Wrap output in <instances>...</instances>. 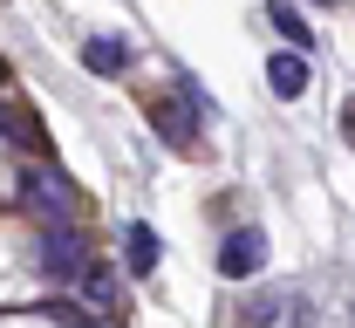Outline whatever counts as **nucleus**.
Wrapping results in <instances>:
<instances>
[{"label":"nucleus","instance_id":"obj_9","mask_svg":"<svg viewBox=\"0 0 355 328\" xmlns=\"http://www.w3.org/2000/svg\"><path fill=\"white\" fill-rule=\"evenodd\" d=\"M0 137H7V144H42V137H35V123H21L14 110H0Z\"/></svg>","mask_w":355,"mask_h":328},{"label":"nucleus","instance_id":"obj_5","mask_svg":"<svg viewBox=\"0 0 355 328\" xmlns=\"http://www.w3.org/2000/svg\"><path fill=\"white\" fill-rule=\"evenodd\" d=\"M83 69L89 76H123V69H130V42H123V35H96V42L83 48Z\"/></svg>","mask_w":355,"mask_h":328},{"label":"nucleus","instance_id":"obj_6","mask_svg":"<svg viewBox=\"0 0 355 328\" xmlns=\"http://www.w3.org/2000/svg\"><path fill=\"white\" fill-rule=\"evenodd\" d=\"M150 123H157V130H164L178 150H191V144H198V130H191V110H184V103H157V110H150Z\"/></svg>","mask_w":355,"mask_h":328},{"label":"nucleus","instance_id":"obj_8","mask_svg":"<svg viewBox=\"0 0 355 328\" xmlns=\"http://www.w3.org/2000/svg\"><path fill=\"white\" fill-rule=\"evenodd\" d=\"M266 14H273V28H280V35H287L294 48H308V42H314V28L301 21V14H294V7H266Z\"/></svg>","mask_w":355,"mask_h":328},{"label":"nucleus","instance_id":"obj_1","mask_svg":"<svg viewBox=\"0 0 355 328\" xmlns=\"http://www.w3.org/2000/svg\"><path fill=\"white\" fill-rule=\"evenodd\" d=\"M21 198L42 212L48 226H76V205H83V198H76V185H69L55 164H35V171H21Z\"/></svg>","mask_w":355,"mask_h":328},{"label":"nucleus","instance_id":"obj_4","mask_svg":"<svg viewBox=\"0 0 355 328\" xmlns=\"http://www.w3.org/2000/svg\"><path fill=\"white\" fill-rule=\"evenodd\" d=\"M266 83H273V96H301L308 89V55H301V48L266 55Z\"/></svg>","mask_w":355,"mask_h":328},{"label":"nucleus","instance_id":"obj_3","mask_svg":"<svg viewBox=\"0 0 355 328\" xmlns=\"http://www.w3.org/2000/svg\"><path fill=\"white\" fill-rule=\"evenodd\" d=\"M219 267L232 274V281L260 274V267H266V233H260V226H239V233H232V239L219 246Z\"/></svg>","mask_w":355,"mask_h":328},{"label":"nucleus","instance_id":"obj_10","mask_svg":"<svg viewBox=\"0 0 355 328\" xmlns=\"http://www.w3.org/2000/svg\"><path fill=\"white\" fill-rule=\"evenodd\" d=\"M0 83H7V69H0Z\"/></svg>","mask_w":355,"mask_h":328},{"label":"nucleus","instance_id":"obj_2","mask_svg":"<svg viewBox=\"0 0 355 328\" xmlns=\"http://www.w3.org/2000/svg\"><path fill=\"white\" fill-rule=\"evenodd\" d=\"M42 267H48V281H83V267H89V246L76 226H48L42 239Z\"/></svg>","mask_w":355,"mask_h":328},{"label":"nucleus","instance_id":"obj_7","mask_svg":"<svg viewBox=\"0 0 355 328\" xmlns=\"http://www.w3.org/2000/svg\"><path fill=\"white\" fill-rule=\"evenodd\" d=\"M123 253H130V274H150L157 267V233L150 226H123Z\"/></svg>","mask_w":355,"mask_h":328}]
</instances>
